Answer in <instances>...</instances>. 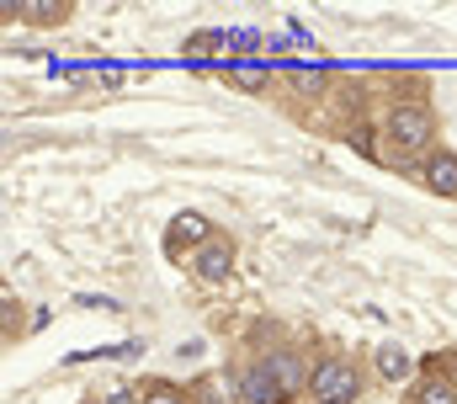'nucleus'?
Returning a JSON list of instances; mask_svg holds the SVG:
<instances>
[{"mask_svg":"<svg viewBox=\"0 0 457 404\" xmlns=\"http://www.w3.org/2000/svg\"><path fill=\"white\" fill-rule=\"evenodd\" d=\"M102 404H144V400H138V383H117Z\"/></svg>","mask_w":457,"mask_h":404,"instance_id":"obj_16","label":"nucleus"},{"mask_svg":"<svg viewBox=\"0 0 457 404\" xmlns=\"http://www.w3.org/2000/svg\"><path fill=\"white\" fill-rule=\"evenodd\" d=\"M372 367H378V378H383L388 389H410V383L420 378V362H415V351H410V346H399V341H383V346H372Z\"/></svg>","mask_w":457,"mask_h":404,"instance_id":"obj_6","label":"nucleus"},{"mask_svg":"<svg viewBox=\"0 0 457 404\" xmlns=\"http://www.w3.org/2000/svg\"><path fill=\"white\" fill-rule=\"evenodd\" d=\"M187 394H192V404H245V394H239V373H228V367H213V373L192 378Z\"/></svg>","mask_w":457,"mask_h":404,"instance_id":"obj_8","label":"nucleus"},{"mask_svg":"<svg viewBox=\"0 0 457 404\" xmlns=\"http://www.w3.org/2000/svg\"><path fill=\"white\" fill-rule=\"evenodd\" d=\"M21 335V303L5 299V341H16Z\"/></svg>","mask_w":457,"mask_h":404,"instance_id":"obj_15","label":"nucleus"},{"mask_svg":"<svg viewBox=\"0 0 457 404\" xmlns=\"http://www.w3.org/2000/svg\"><path fill=\"white\" fill-rule=\"evenodd\" d=\"M138 400L144 404H192V394L181 383H170V378H144L138 383Z\"/></svg>","mask_w":457,"mask_h":404,"instance_id":"obj_13","label":"nucleus"},{"mask_svg":"<svg viewBox=\"0 0 457 404\" xmlns=\"http://www.w3.org/2000/svg\"><path fill=\"white\" fill-rule=\"evenodd\" d=\"M261 362L271 367V378H277V389H282L287 400H309V378H314V362H309L298 346H266V351H261Z\"/></svg>","mask_w":457,"mask_h":404,"instance_id":"obj_4","label":"nucleus"},{"mask_svg":"<svg viewBox=\"0 0 457 404\" xmlns=\"http://www.w3.org/2000/svg\"><path fill=\"white\" fill-rule=\"evenodd\" d=\"M436 362H442V367H447V373L457 378V351H447V357H436Z\"/></svg>","mask_w":457,"mask_h":404,"instance_id":"obj_17","label":"nucleus"},{"mask_svg":"<svg viewBox=\"0 0 457 404\" xmlns=\"http://www.w3.org/2000/svg\"><path fill=\"white\" fill-rule=\"evenodd\" d=\"M239 394H245V404H293L277 389V378H271V367H266L261 357H250V362L239 367Z\"/></svg>","mask_w":457,"mask_h":404,"instance_id":"obj_9","label":"nucleus"},{"mask_svg":"<svg viewBox=\"0 0 457 404\" xmlns=\"http://www.w3.org/2000/svg\"><path fill=\"white\" fill-rule=\"evenodd\" d=\"M21 21H32V27H64L70 21V0H21Z\"/></svg>","mask_w":457,"mask_h":404,"instance_id":"obj_12","label":"nucleus"},{"mask_svg":"<svg viewBox=\"0 0 457 404\" xmlns=\"http://www.w3.org/2000/svg\"><path fill=\"white\" fill-rule=\"evenodd\" d=\"M213 234H219V229H213V218H203L197 207H181V213L170 218L165 250H170V256H181V245H187V256H192V250H203V245H208Z\"/></svg>","mask_w":457,"mask_h":404,"instance_id":"obj_7","label":"nucleus"},{"mask_svg":"<svg viewBox=\"0 0 457 404\" xmlns=\"http://www.w3.org/2000/svg\"><path fill=\"white\" fill-rule=\"evenodd\" d=\"M361 394V362L351 351H325L309 378V404H356Z\"/></svg>","mask_w":457,"mask_h":404,"instance_id":"obj_2","label":"nucleus"},{"mask_svg":"<svg viewBox=\"0 0 457 404\" xmlns=\"http://www.w3.org/2000/svg\"><path fill=\"white\" fill-rule=\"evenodd\" d=\"M345 144H351L361 160L394 165V160H388V139H383V128H372V122H351V128H345Z\"/></svg>","mask_w":457,"mask_h":404,"instance_id":"obj_11","label":"nucleus"},{"mask_svg":"<svg viewBox=\"0 0 457 404\" xmlns=\"http://www.w3.org/2000/svg\"><path fill=\"white\" fill-rule=\"evenodd\" d=\"M234 266H239V245H234V234H213L203 250L187 256V272H192L197 282H208V288H224L228 277H234Z\"/></svg>","mask_w":457,"mask_h":404,"instance_id":"obj_3","label":"nucleus"},{"mask_svg":"<svg viewBox=\"0 0 457 404\" xmlns=\"http://www.w3.org/2000/svg\"><path fill=\"white\" fill-rule=\"evenodd\" d=\"M420 181L436 192V198H457V149H436L420 160Z\"/></svg>","mask_w":457,"mask_h":404,"instance_id":"obj_10","label":"nucleus"},{"mask_svg":"<svg viewBox=\"0 0 457 404\" xmlns=\"http://www.w3.org/2000/svg\"><path fill=\"white\" fill-rule=\"evenodd\" d=\"M404 404H457V378L436 357H426L420 362V378L404 389Z\"/></svg>","mask_w":457,"mask_h":404,"instance_id":"obj_5","label":"nucleus"},{"mask_svg":"<svg viewBox=\"0 0 457 404\" xmlns=\"http://www.w3.org/2000/svg\"><path fill=\"white\" fill-rule=\"evenodd\" d=\"M234 80H239L245 91H261V86L271 80V70H261V64H234Z\"/></svg>","mask_w":457,"mask_h":404,"instance_id":"obj_14","label":"nucleus"},{"mask_svg":"<svg viewBox=\"0 0 457 404\" xmlns=\"http://www.w3.org/2000/svg\"><path fill=\"white\" fill-rule=\"evenodd\" d=\"M383 139H388V160L394 165L436 155V112H431V101H420V97L394 101L383 112Z\"/></svg>","mask_w":457,"mask_h":404,"instance_id":"obj_1","label":"nucleus"}]
</instances>
